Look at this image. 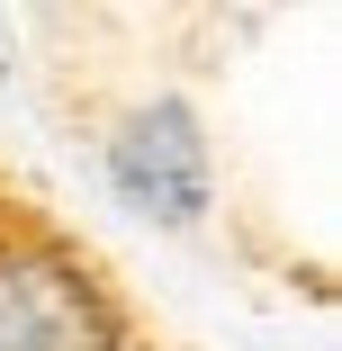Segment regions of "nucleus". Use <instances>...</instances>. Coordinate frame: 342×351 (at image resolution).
Here are the masks:
<instances>
[{
    "label": "nucleus",
    "mask_w": 342,
    "mask_h": 351,
    "mask_svg": "<svg viewBox=\"0 0 342 351\" xmlns=\"http://www.w3.org/2000/svg\"><path fill=\"white\" fill-rule=\"evenodd\" d=\"M0 351H126L117 298L63 243H0Z\"/></svg>",
    "instance_id": "nucleus-1"
},
{
    "label": "nucleus",
    "mask_w": 342,
    "mask_h": 351,
    "mask_svg": "<svg viewBox=\"0 0 342 351\" xmlns=\"http://www.w3.org/2000/svg\"><path fill=\"white\" fill-rule=\"evenodd\" d=\"M108 180L126 207H145L162 226H198L208 217V135L180 99H145L126 108V126L108 135Z\"/></svg>",
    "instance_id": "nucleus-2"
}]
</instances>
